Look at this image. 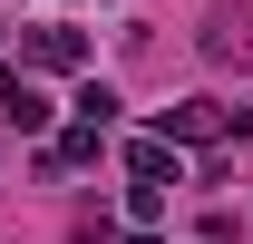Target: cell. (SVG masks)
<instances>
[{
    "mask_svg": "<svg viewBox=\"0 0 253 244\" xmlns=\"http://www.w3.org/2000/svg\"><path fill=\"white\" fill-rule=\"evenodd\" d=\"M156 137H175V147L234 137V108H224V98H175V108H156Z\"/></svg>",
    "mask_w": 253,
    "mask_h": 244,
    "instance_id": "6da1fadb",
    "label": "cell"
},
{
    "mask_svg": "<svg viewBox=\"0 0 253 244\" xmlns=\"http://www.w3.org/2000/svg\"><path fill=\"white\" fill-rule=\"evenodd\" d=\"M0 127H20V137H39V127H49V98H39L30 78H10V68H0Z\"/></svg>",
    "mask_w": 253,
    "mask_h": 244,
    "instance_id": "7a4b0ae2",
    "label": "cell"
},
{
    "mask_svg": "<svg viewBox=\"0 0 253 244\" xmlns=\"http://www.w3.org/2000/svg\"><path fill=\"white\" fill-rule=\"evenodd\" d=\"M126 176L166 185V176H175V137H136V147H126Z\"/></svg>",
    "mask_w": 253,
    "mask_h": 244,
    "instance_id": "3957f363",
    "label": "cell"
},
{
    "mask_svg": "<svg viewBox=\"0 0 253 244\" xmlns=\"http://www.w3.org/2000/svg\"><path fill=\"white\" fill-rule=\"evenodd\" d=\"M30 59H39V68H78L88 39H78V30H30Z\"/></svg>",
    "mask_w": 253,
    "mask_h": 244,
    "instance_id": "277c9868",
    "label": "cell"
},
{
    "mask_svg": "<svg viewBox=\"0 0 253 244\" xmlns=\"http://www.w3.org/2000/svg\"><path fill=\"white\" fill-rule=\"evenodd\" d=\"M126 215H136V225H156V215H166V185H146V176H136V185H126Z\"/></svg>",
    "mask_w": 253,
    "mask_h": 244,
    "instance_id": "5b68a950",
    "label": "cell"
},
{
    "mask_svg": "<svg viewBox=\"0 0 253 244\" xmlns=\"http://www.w3.org/2000/svg\"><path fill=\"white\" fill-rule=\"evenodd\" d=\"M78 118H97V127H107V118H117V88H107V78H88V88H78Z\"/></svg>",
    "mask_w": 253,
    "mask_h": 244,
    "instance_id": "8992f818",
    "label": "cell"
}]
</instances>
